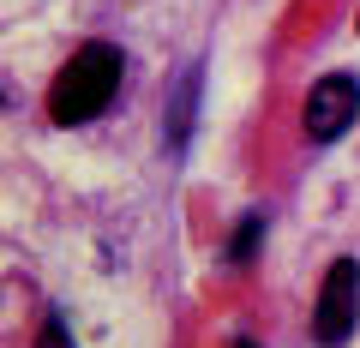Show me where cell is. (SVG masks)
Masks as SVG:
<instances>
[{
    "label": "cell",
    "mask_w": 360,
    "mask_h": 348,
    "mask_svg": "<svg viewBox=\"0 0 360 348\" xmlns=\"http://www.w3.org/2000/svg\"><path fill=\"white\" fill-rule=\"evenodd\" d=\"M37 348H72V336H66V318H60V312H49V318H42Z\"/></svg>",
    "instance_id": "5b68a950"
},
{
    "label": "cell",
    "mask_w": 360,
    "mask_h": 348,
    "mask_svg": "<svg viewBox=\"0 0 360 348\" xmlns=\"http://www.w3.org/2000/svg\"><path fill=\"white\" fill-rule=\"evenodd\" d=\"M258 234H264V217H240V234L229 240V258H234V264H246V258H252Z\"/></svg>",
    "instance_id": "277c9868"
},
{
    "label": "cell",
    "mask_w": 360,
    "mask_h": 348,
    "mask_svg": "<svg viewBox=\"0 0 360 348\" xmlns=\"http://www.w3.org/2000/svg\"><path fill=\"white\" fill-rule=\"evenodd\" d=\"M354 115H360V84L348 72H330V78H319L312 84V96H307V138L312 144H330V138H342L348 127H354Z\"/></svg>",
    "instance_id": "3957f363"
},
{
    "label": "cell",
    "mask_w": 360,
    "mask_h": 348,
    "mask_svg": "<svg viewBox=\"0 0 360 348\" xmlns=\"http://www.w3.org/2000/svg\"><path fill=\"white\" fill-rule=\"evenodd\" d=\"M234 348H252V342H234Z\"/></svg>",
    "instance_id": "8992f818"
},
{
    "label": "cell",
    "mask_w": 360,
    "mask_h": 348,
    "mask_svg": "<svg viewBox=\"0 0 360 348\" xmlns=\"http://www.w3.org/2000/svg\"><path fill=\"white\" fill-rule=\"evenodd\" d=\"M120 66L127 60H120L115 42H84L49 84V120L54 127H84V120H96L120 91Z\"/></svg>",
    "instance_id": "6da1fadb"
},
{
    "label": "cell",
    "mask_w": 360,
    "mask_h": 348,
    "mask_svg": "<svg viewBox=\"0 0 360 348\" xmlns=\"http://www.w3.org/2000/svg\"><path fill=\"white\" fill-rule=\"evenodd\" d=\"M360 324V264L354 258H336L324 271V288H319V312H312V336L319 348H342Z\"/></svg>",
    "instance_id": "7a4b0ae2"
}]
</instances>
